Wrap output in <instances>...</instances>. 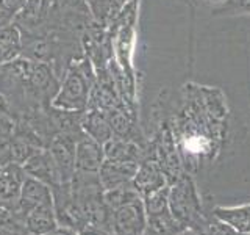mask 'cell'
<instances>
[{
	"instance_id": "25",
	"label": "cell",
	"mask_w": 250,
	"mask_h": 235,
	"mask_svg": "<svg viewBox=\"0 0 250 235\" xmlns=\"http://www.w3.org/2000/svg\"><path fill=\"white\" fill-rule=\"evenodd\" d=\"M42 235H80L75 229H72V227H66V226H58L55 227L53 231L47 232V234H42Z\"/></svg>"
},
{
	"instance_id": "6",
	"label": "cell",
	"mask_w": 250,
	"mask_h": 235,
	"mask_svg": "<svg viewBox=\"0 0 250 235\" xmlns=\"http://www.w3.org/2000/svg\"><path fill=\"white\" fill-rule=\"evenodd\" d=\"M42 206H53V193L50 187L42 184L41 180L27 176L25 182L22 185L18 206H16L14 212H11V213L25 219V216L31 210Z\"/></svg>"
},
{
	"instance_id": "4",
	"label": "cell",
	"mask_w": 250,
	"mask_h": 235,
	"mask_svg": "<svg viewBox=\"0 0 250 235\" xmlns=\"http://www.w3.org/2000/svg\"><path fill=\"white\" fill-rule=\"evenodd\" d=\"M147 216L143 199L111 210L109 232L113 235H144Z\"/></svg>"
},
{
	"instance_id": "20",
	"label": "cell",
	"mask_w": 250,
	"mask_h": 235,
	"mask_svg": "<svg viewBox=\"0 0 250 235\" xmlns=\"http://www.w3.org/2000/svg\"><path fill=\"white\" fill-rule=\"evenodd\" d=\"M143 204L146 210V216L161 213L164 210H169V185L160 188L143 196Z\"/></svg>"
},
{
	"instance_id": "26",
	"label": "cell",
	"mask_w": 250,
	"mask_h": 235,
	"mask_svg": "<svg viewBox=\"0 0 250 235\" xmlns=\"http://www.w3.org/2000/svg\"><path fill=\"white\" fill-rule=\"evenodd\" d=\"M13 19H14L13 16L5 10L2 3H0V27H3V25H8V24H11Z\"/></svg>"
},
{
	"instance_id": "8",
	"label": "cell",
	"mask_w": 250,
	"mask_h": 235,
	"mask_svg": "<svg viewBox=\"0 0 250 235\" xmlns=\"http://www.w3.org/2000/svg\"><path fill=\"white\" fill-rule=\"evenodd\" d=\"M22 166L28 177L41 180L42 184L50 187L52 191L58 190V188L62 185L60 171H58L57 164H55V160L52 159V155L47 147L38 151L35 155H31Z\"/></svg>"
},
{
	"instance_id": "14",
	"label": "cell",
	"mask_w": 250,
	"mask_h": 235,
	"mask_svg": "<svg viewBox=\"0 0 250 235\" xmlns=\"http://www.w3.org/2000/svg\"><path fill=\"white\" fill-rule=\"evenodd\" d=\"M211 212L216 218L230 224L234 231L250 234V202L239 206H214Z\"/></svg>"
},
{
	"instance_id": "17",
	"label": "cell",
	"mask_w": 250,
	"mask_h": 235,
	"mask_svg": "<svg viewBox=\"0 0 250 235\" xmlns=\"http://www.w3.org/2000/svg\"><path fill=\"white\" fill-rule=\"evenodd\" d=\"M185 229L186 227L177 221V218L172 215V212L169 209L161 212V213L147 216L144 235H178Z\"/></svg>"
},
{
	"instance_id": "9",
	"label": "cell",
	"mask_w": 250,
	"mask_h": 235,
	"mask_svg": "<svg viewBox=\"0 0 250 235\" xmlns=\"http://www.w3.org/2000/svg\"><path fill=\"white\" fill-rule=\"evenodd\" d=\"M169 185V180L164 174L161 164L153 155H147L146 159L138 164V171L133 179V187L141 193V196L148 194L152 191Z\"/></svg>"
},
{
	"instance_id": "18",
	"label": "cell",
	"mask_w": 250,
	"mask_h": 235,
	"mask_svg": "<svg viewBox=\"0 0 250 235\" xmlns=\"http://www.w3.org/2000/svg\"><path fill=\"white\" fill-rule=\"evenodd\" d=\"M104 199H105V204L108 206V209L114 210V209H119L122 206H127V204L143 199V196H141V193L136 190L135 187H133V182H131L128 185L104 191Z\"/></svg>"
},
{
	"instance_id": "16",
	"label": "cell",
	"mask_w": 250,
	"mask_h": 235,
	"mask_svg": "<svg viewBox=\"0 0 250 235\" xmlns=\"http://www.w3.org/2000/svg\"><path fill=\"white\" fill-rule=\"evenodd\" d=\"M22 55V35L14 24L0 27V65H6Z\"/></svg>"
},
{
	"instance_id": "28",
	"label": "cell",
	"mask_w": 250,
	"mask_h": 235,
	"mask_svg": "<svg viewBox=\"0 0 250 235\" xmlns=\"http://www.w3.org/2000/svg\"><path fill=\"white\" fill-rule=\"evenodd\" d=\"M178 235H197V234H195L192 229H185L182 234H178Z\"/></svg>"
},
{
	"instance_id": "30",
	"label": "cell",
	"mask_w": 250,
	"mask_h": 235,
	"mask_svg": "<svg viewBox=\"0 0 250 235\" xmlns=\"http://www.w3.org/2000/svg\"><path fill=\"white\" fill-rule=\"evenodd\" d=\"M2 66H3V65H0V68H2Z\"/></svg>"
},
{
	"instance_id": "11",
	"label": "cell",
	"mask_w": 250,
	"mask_h": 235,
	"mask_svg": "<svg viewBox=\"0 0 250 235\" xmlns=\"http://www.w3.org/2000/svg\"><path fill=\"white\" fill-rule=\"evenodd\" d=\"M138 171L136 163H125V162H114L106 160L99 169L100 184L104 187V191L128 185L133 182L135 174Z\"/></svg>"
},
{
	"instance_id": "13",
	"label": "cell",
	"mask_w": 250,
	"mask_h": 235,
	"mask_svg": "<svg viewBox=\"0 0 250 235\" xmlns=\"http://www.w3.org/2000/svg\"><path fill=\"white\" fill-rule=\"evenodd\" d=\"M82 130L92 140L104 146L106 141L113 138L111 124L108 113L96 108H86L82 118Z\"/></svg>"
},
{
	"instance_id": "21",
	"label": "cell",
	"mask_w": 250,
	"mask_h": 235,
	"mask_svg": "<svg viewBox=\"0 0 250 235\" xmlns=\"http://www.w3.org/2000/svg\"><path fill=\"white\" fill-rule=\"evenodd\" d=\"M0 235H30L25 221L11 212L0 210Z\"/></svg>"
},
{
	"instance_id": "27",
	"label": "cell",
	"mask_w": 250,
	"mask_h": 235,
	"mask_svg": "<svg viewBox=\"0 0 250 235\" xmlns=\"http://www.w3.org/2000/svg\"><path fill=\"white\" fill-rule=\"evenodd\" d=\"M202 3H208V5H213L214 8L219 6V5H222L225 0H200Z\"/></svg>"
},
{
	"instance_id": "22",
	"label": "cell",
	"mask_w": 250,
	"mask_h": 235,
	"mask_svg": "<svg viewBox=\"0 0 250 235\" xmlns=\"http://www.w3.org/2000/svg\"><path fill=\"white\" fill-rule=\"evenodd\" d=\"M214 14L250 13V0H225L222 5L213 8Z\"/></svg>"
},
{
	"instance_id": "12",
	"label": "cell",
	"mask_w": 250,
	"mask_h": 235,
	"mask_svg": "<svg viewBox=\"0 0 250 235\" xmlns=\"http://www.w3.org/2000/svg\"><path fill=\"white\" fill-rule=\"evenodd\" d=\"M104 151L106 160L136 163V164L143 162L148 154L147 147H143L141 144L135 143V141L122 140L117 137H113L109 141H106L104 144Z\"/></svg>"
},
{
	"instance_id": "10",
	"label": "cell",
	"mask_w": 250,
	"mask_h": 235,
	"mask_svg": "<svg viewBox=\"0 0 250 235\" xmlns=\"http://www.w3.org/2000/svg\"><path fill=\"white\" fill-rule=\"evenodd\" d=\"M105 162L104 146L83 132L75 144V168L82 172H99Z\"/></svg>"
},
{
	"instance_id": "15",
	"label": "cell",
	"mask_w": 250,
	"mask_h": 235,
	"mask_svg": "<svg viewBox=\"0 0 250 235\" xmlns=\"http://www.w3.org/2000/svg\"><path fill=\"white\" fill-rule=\"evenodd\" d=\"M23 221H25L30 235H42L60 226L57 212H55V204L53 206H42L31 210Z\"/></svg>"
},
{
	"instance_id": "7",
	"label": "cell",
	"mask_w": 250,
	"mask_h": 235,
	"mask_svg": "<svg viewBox=\"0 0 250 235\" xmlns=\"http://www.w3.org/2000/svg\"><path fill=\"white\" fill-rule=\"evenodd\" d=\"M27 174L22 164L6 163L0 169V210L14 212Z\"/></svg>"
},
{
	"instance_id": "1",
	"label": "cell",
	"mask_w": 250,
	"mask_h": 235,
	"mask_svg": "<svg viewBox=\"0 0 250 235\" xmlns=\"http://www.w3.org/2000/svg\"><path fill=\"white\" fill-rule=\"evenodd\" d=\"M96 83V70L89 58L83 55L74 60L61 77L60 90L52 100V107L66 112H84L88 108L92 86Z\"/></svg>"
},
{
	"instance_id": "24",
	"label": "cell",
	"mask_w": 250,
	"mask_h": 235,
	"mask_svg": "<svg viewBox=\"0 0 250 235\" xmlns=\"http://www.w3.org/2000/svg\"><path fill=\"white\" fill-rule=\"evenodd\" d=\"M78 234H80V235H113L108 229L97 227V226H84Z\"/></svg>"
},
{
	"instance_id": "23",
	"label": "cell",
	"mask_w": 250,
	"mask_h": 235,
	"mask_svg": "<svg viewBox=\"0 0 250 235\" xmlns=\"http://www.w3.org/2000/svg\"><path fill=\"white\" fill-rule=\"evenodd\" d=\"M0 116H3V118H11V119L16 121V116L13 113V110L10 107V104H8V100L6 97L3 96L2 93H0Z\"/></svg>"
},
{
	"instance_id": "3",
	"label": "cell",
	"mask_w": 250,
	"mask_h": 235,
	"mask_svg": "<svg viewBox=\"0 0 250 235\" xmlns=\"http://www.w3.org/2000/svg\"><path fill=\"white\" fill-rule=\"evenodd\" d=\"M169 209L177 221L186 229H195L208 212L191 174L185 171L175 182L169 185Z\"/></svg>"
},
{
	"instance_id": "29",
	"label": "cell",
	"mask_w": 250,
	"mask_h": 235,
	"mask_svg": "<svg viewBox=\"0 0 250 235\" xmlns=\"http://www.w3.org/2000/svg\"><path fill=\"white\" fill-rule=\"evenodd\" d=\"M238 235H250V234H242V232H238Z\"/></svg>"
},
{
	"instance_id": "5",
	"label": "cell",
	"mask_w": 250,
	"mask_h": 235,
	"mask_svg": "<svg viewBox=\"0 0 250 235\" xmlns=\"http://www.w3.org/2000/svg\"><path fill=\"white\" fill-rule=\"evenodd\" d=\"M82 133H58L47 146L60 171L62 185L70 184L75 176V144Z\"/></svg>"
},
{
	"instance_id": "2",
	"label": "cell",
	"mask_w": 250,
	"mask_h": 235,
	"mask_svg": "<svg viewBox=\"0 0 250 235\" xmlns=\"http://www.w3.org/2000/svg\"><path fill=\"white\" fill-rule=\"evenodd\" d=\"M138 3L139 0H133L122 6L119 16L109 27L113 41L114 60L122 69V72L130 80L135 82V68H133V53L136 43V19H138Z\"/></svg>"
},
{
	"instance_id": "19",
	"label": "cell",
	"mask_w": 250,
	"mask_h": 235,
	"mask_svg": "<svg viewBox=\"0 0 250 235\" xmlns=\"http://www.w3.org/2000/svg\"><path fill=\"white\" fill-rule=\"evenodd\" d=\"M194 232L197 235H238V231H234L230 224L224 223L222 219L216 218L211 210L202 219V223L195 227Z\"/></svg>"
}]
</instances>
